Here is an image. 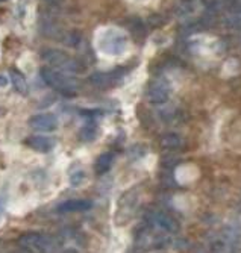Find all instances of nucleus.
<instances>
[{"mask_svg": "<svg viewBox=\"0 0 241 253\" xmlns=\"http://www.w3.org/2000/svg\"><path fill=\"white\" fill-rule=\"evenodd\" d=\"M29 126L40 132H53L58 127V119L53 114H37L29 119Z\"/></svg>", "mask_w": 241, "mask_h": 253, "instance_id": "obj_7", "label": "nucleus"}, {"mask_svg": "<svg viewBox=\"0 0 241 253\" xmlns=\"http://www.w3.org/2000/svg\"><path fill=\"white\" fill-rule=\"evenodd\" d=\"M128 45V38L123 32L109 29L105 31L99 40V49L108 56H120L123 55Z\"/></svg>", "mask_w": 241, "mask_h": 253, "instance_id": "obj_3", "label": "nucleus"}, {"mask_svg": "<svg viewBox=\"0 0 241 253\" xmlns=\"http://www.w3.org/2000/svg\"><path fill=\"white\" fill-rule=\"evenodd\" d=\"M159 146L165 150H176L182 146V138L178 133H165L159 140Z\"/></svg>", "mask_w": 241, "mask_h": 253, "instance_id": "obj_13", "label": "nucleus"}, {"mask_svg": "<svg viewBox=\"0 0 241 253\" xmlns=\"http://www.w3.org/2000/svg\"><path fill=\"white\" fill-rule=\"evenodd\" d=\"M93 208V202L87 199H73L65 200L58 206L59 214H70V212H85Z\"/></svg>", "mask_w": 241, "mask_h": 253, "instance_id": "obj_8", "label": "nucleus"}, {"mask_svg": "<svg viewBox=\"0 0 241 253\" xmlns=\"http://www.w3.org/2000/svg\"><path fill=\"white\" fill-rule=\"evenodd\" d=\"M85 180V173L84 171H75L73 174L70 176V182L73 187H79L82 185V182Z\"/></svg>", "mask_w": 241, "mask_h": 253, "instance_id": "obj_17", "label": "nucleus"}, {"mask_svg": "<svg viewBox=\"0 0 241 253\" xmlns=\"http://www.w3.org/2000/svg\"><path fill=\"white\" fill-rule=\"evenodd\" d=\"M146 96L150 103H165L170 97V85L162 79H158L149 85Z\"/></svg>", "mask_w": 241, "mask_h": 253, "instance_id": "obj_6", "label": "nucleus"}, {"mask_svg": "<svg viewBox=\"0 0 241 253\" xmlns=\"http://www.w3.org/2000/svg\"><path fill=\"white\" fill-rule=\"evenodd\" d=\"M235 3H237V6H240V8H241V0H235Z\"/></svg>", "mask_w": 241, "mask_h": 253, "instance_id": "obj_21", "label": "nucleus"}, {"mask_svg": "<svg viewBox=\"0 0 241 253\" xmlns=\"http://www.w3.org/2000/svg\"><path fill=\"white\" fill-rule=\"evenodd\" d=\"M152 220L158 227H161L162 231H165V232L176 234L179 231V223L172 215H168L165 212H155L152 215Z\"/></svg>", "mask_w": 241, "mask_h": 253, "instance_id": "obj_10", "label": "nucleus"}, {"mask_svg": "<svg viewBox=\"0 0 241 253\" xmlns=\"http://www.w3.org/2000/svg\"><path fill=\"white\" fill-rule=\"evenodd\" d=\"M46 2H49V3H52V5H56V3L61 2V0H46Z\"/></svg>", "mask_w": 241, "mask_h": 253, "instance_id": "obj_20", "label": "nucleus"}, {"mask_svg": "<svg viewBox=\"0 0 241 253\" xmlns=\"http://www.w3.org/2000/svg\"><path fill=\"white\" fill-rule=\"evenodd\" d=\"M43 61L49 62L50 65L59 68L62 72H68V73H82L85 70V65L75 59L68 56L67 53L61 52V50H55V49H47L41 53Z\"/></svg>", "mask_w": 241, "mask_h": 253, "instance_id": "obj_2", "label": "nucleus"}, {"mask_svg": "<svg viewBox=\"0 0 241 253\" xmlns=\"http://www.w3.org/2000/svg\"><path fill=\"white\" fill-rule=\"evenodd\" d=\"M3 208H5V197L0 196V215H2V212H3Z\"/></svg>", "mask_w": 241, "mask_h": 253, "instance_id": "obj_19", "label": "nucleus"}, {"mask_svg": "<svg viewBox=\"0 0 241 253\" xmlns=\"http://www.w3.org/2000/svg\"><path fill=\"white\" fill-rule=\"evenodd\" d=\"M9 76H11V82H12V85H14L17 93L26 96L29 93V86H28V82H26L25 76H23V73L18 72L17 68H11Z\"/></svg>", "mask_w": 241, "mask_h": 253, "instance_id": "obj_11", "label": "nucleus"}, {"mask_svg": "<svg viewBox=\"0 0 241 253\" xmlns=\"http://www.w3.org/2000/svg\"><path fill=\"white\" fill-rule=\"evenodd\" d=\"M144 153H146V146H143V144H135V146H132L131 150H129V155H131V158H132L134 161L143 158Z\"/></svg>", "mask_w": 241, "mask_h": 253, "instance_id": "obj_16", "label": "nucleus"}, {"mask_svg": "<svg viewBox=\"0 0 241 253\" xmlns=\"http://www.w3.org/2000/svg\"><path fill=\"white\" fill-rule=\"evenodd\" d=\"M0 2H5V0H0Z\"/></svg>", "mask_w": 241, "mask_h": 253, "instance_id": "obj_22", "label": "nucleus"}, {"mask_svg": "<svg viewBox=\"0 0 241 253\" xmlns=\"http://www.w3.org/2000/svg\"><path fill=\"white\" fill-rule=\"evenodd\" d=\"M79 138L82 141H94L97 138V126L94 123H87L81 130H79Z\"/></svg>", "mask_w": 241, "mask_h": 253, "instance_id": "obj_14", "label": "nucleus"}, {"mask_svg": "<svg viewBox=\"0 0 241 253\" xmlns=\"http://www.w3.org/2000/svg\"><path fill=\"white\" fill-rule=\"evenodd\" d=\"M123 72L122 70H114V72H99V73H94L90 76V84L97 86L100 89H108L117 84H120V81L123 79Z\"/></svg>", "mask_w": 241, "mask_h": 253, "instance_id": "obj_5", "label": "nucleus"}, {"mask_svg": "<svg viewBox=\"0 0 241 253\" xmlns=\"http://www.w3.org/2000/svg\"><path fill=\"white\" fill-rule=\"evenodd\" d=\"M225 25L231 29H237L241 31V12H235L231 14L225 18Z\"/></svg>", "mask_w": 241, "mask_h": 253, "instance_id": "obj_15", "label": "nucleus"}, {"mask_svg": "<svg viewBox=\"0 0 241 253\" xmlns=\"http://www.w3.org/2000/svg\"><path fill=\"white\" fill-rule=\"evenodd\" d=\"M112 164H114V153H111V152L102 153L97 159H96L94 171L97 174H105L111 170Z\"/></svg>", "mask_w": 241, "mask_h": 253, "instance_id": "obj_12", "label": "nucleus"}, {"mask_svg": "<svg viewBox=\"0 0 241 253\" xmlns=\"http://www.w3.org/2000/svg\"><path fill=\"white\" fill-rule=\"evenodd\" d=\"M40 75H41V79L52 88H55L56 91L62 96H67V97H73L76 96L78 93V88H79V84L76 79L73 78H68L50 67H43L40 70Z\"/></svg>", "mask_w": 241, "mask_h": 253, "instance_id": "obj_1", "label": "nucleus"}, {"mask_svg": "<svg viewBox=\"0 0 241 253\" xmlns=\"http://www.w3.org/2000/svg\"><path fill=\"white\" fill-rule=\"evenodd\" d=\"M8 85V78L5 75H0V88H5Z\"/></svg>", "mask_w": 241, "mask_h": 253, "instance_id": "obj_18", "label": "nucleus"}, {"mask_svg": "<svg viewBox=\"0 0 241 253\" xmlns=\"http://www.w3.org/2000/svg\"><path fill=\"white\" fill-rule=\"evenodd\" d=\"M17 243L21 249L29 250V252H52L58 246L53 237L46 235V234H37V232L23 234Z\"/></svg>", "mask_w": 241, "mask_h": 253, "instance_id": "obj_4", "label": "nucleus"}, {"mask_svg": "<svg viewBox=\"0 0 241 253\" xmlns=\"http://www.w3.org/2000/svg\"><path fill=\"white\" fill-rule=\"evenodd\" d=\"M28 147H31L32 150L38 152V153H49L56 141L53 140V138L50 136H40V135H34V136H29L28 140L25 141Z\"/></svg>", "mask_w": 241, "mask_h": 253, "instance_id": "obj_9", "label": "nucleus"}]
</instances>
